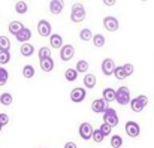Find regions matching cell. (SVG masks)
Listing matches in <instances>:
<instances>
[{"instance_id":"6da1fadb","label":"cell","mask_w":154,"mask_h":148,"mask_svg":"<svg viewBox=\"0 0 154 148\" xmlns=\"http://www.w3.org/2000/svg\"><path fill=\"white\" fill-rule=\"evenodd\" d=\"M70 20L73 23H82L85 20V9L81 3H75L72 6V12H70Z\"/></svg>"},{"instance_id":"7a4b0ae2","label":"cell","mask_w":154,"mask_h":148,"mask_svg":"<svg viewBox=\"0 0 154 148\" xmlns=\"http://www.w3.org/2000/svg\"><path fill=\"white\" fill-rule=\"evenodd\" d=\"M147 105H148V97H147L145 94H141V96H138V97L130 100V108H132V111H133V112H138V114L142 112Z\"/></svg>"},{"instance_id":"3957f363","label":"cell","mask_w":154,"mask_h":148,"mask_svg":"<svg viewBox=\"0 0 154 148\" xmlns=\"http://www.w3.org/2000/svg\"><path fill=\"white\" fill-rule=\"evenodd\" d=\"M103 123L108 124L109 127H115L118 124V115H117L115 109L108 108V109L103 111Z\"/></svg>"},{"instance_id":"277c9868","label":"cell","mask_w":154,"mask_h":148,"mask_svg":"<svg viewBox=\"0 0 154 148\" xmlns=\"http://www.w3.org/2000/svg\"><path fill=\"white\" fill-rule=\"evenodd\" d=\"M115 100L120 103V105H127V103H130V90L127 88V87H120L117 91H115Z\"/></svg>"},{"instance_id":"5b68a950","label":"cell","mask_w":154,"mask_h":148,"mask_svg":"<svg viewBox=\"0 0 154 148\" xmlns=\"http://www.w3.org/2000/svg\"><path fill=\"white\" fill-rule=\"evenodd\" d=\"M38 33L42 36V38H50L51 33V24L47 21V20H41L38 23Z\"/></svg>"},{"instance_id":"8992f818","label":"cell","mask_w":154,"mask_h":148,"mask_svg":"<svg viewBox=\"0 0 154 148\" xmlns=\"http://www.w3.org/2000/svg\"><path fill=\"white\" fill-rule=\"evenodd\" d=\"M126 133L130 136V138H138L139 133H141V127L136 121H127L126 123Z\"/></svg>"},{"instance_id":"52a82bcc","label":"cell","mask_w":154,"mask_h":148,"mask_svg":"<svg viewBox=\"0 0 154 148\" xmlns=\"http://www.w3.org/2000/svg\"><path fill=\"white\" fill-rule=\"evenodd\" d=\"M73 55H75V48H73L72 45H63V47L60 48V58H61L63 61L72 60Z\"/></svg>"},{"instance_id":"ba28073f","label":"cell","mask_w":154,"mask_h":148,"mask_svg":"<svg viewBox=\"0 0 154 148\" xmlns=\"http://www.w3.org/2000/svg\"><path fill=\"white\" fill-rule=\"evenodd\" d=\"M87 96V91L82 88V87H76L70 91V100L75 102V103H81Z\"/></svg>"},{"instance_id":"9c48e42d","label":"cell","mask_w":154,"mask_h":148,"mask_svg":"<svg viewBox=\"0 0 154 148\" xmlns=\"http://www.w3.org/2000/svg\"><path fill=\"white\" fill-rule=\"evenodd\" d=\"M93 126L90 124V123H82L81 126H79V136L84 139V141H88V139H91V133H93Z\"/></svg>"},{"instance_id":"30bf717a","label":"cell","mask_w":154,"mask_h":148,"mask_svg":"<svg viewBox=\"0 0 154 148\" xmlns=\"http://www.w3.org/2000/svg\"><path fill=\"white\" fill-rule=\"evenodd\" d=\"M103 26H105V29L109 30V32H117L118 27H120L118 20L114 18V17H106V18H103Z\"/></svg>"},{"instance_id":"8fae6325","label":"cell","mask_w":154,"mask_h":148,"mask_svg":"<svg viewBox=\"0 0 154 148\" xmlns=\"http://www.w3.org/2000/svg\"><path fill=\"white\" fill-rule=\"evenodd\" d=\"M114 69H115V63H114V60H112V58H105V60L102 61V72H103V75L111 76V75L114 73Z\"/></svg>"},{"instance_id":"7c38bea8","label":"cell","mask_w":154,"mask_h":148,"mask_svg":"<svg viewBox=\"0 0 154 148\" xmlns=\"http://www.w3.org/2000/svg\"><path fill=\"white\" fill-rule=\"evenodd\" d=\"M91 109H93L94 112L103 114V111L108 109V103H106L103 99H96V100H93V103H91Z\"/></svg>"},{"instance_id":"4fadbf2b","label":"cell","mask_w":154,"mask_h":148,"mask_svg":"<svg viewBox=\"0 0 154 148\" xmlns=\"http://www.w3.org/2000/svg\"><path fill=\"white\" fill-rule=\"evenodd\" d=\"M23 29H24V24L20 23V21H11L9 23V33L14 35V36H17Z\"/></svg>"},{"instance_id":"5bb4252c","label":"cell","mask_w":154,"mask_h":148,"mask_svg":"<svg viewBox=\"0 0 154 148\" xmlns=\"http://www.w3.org/2000/svg\"><path fill=\"white\" fill-rule=\"evenodd\" d=\"M15 38H17V41H18V42L26 44V42H29V39L32 38V32H30L27 27H24V29H23V30H21V32H20Z\"/></svg>"},{"instance_id":"9a60e30c","label":"cell","mask_w":154,"mask_h":148,"mask_svg":"<svg viewBox=\"0 0 154 148\" xmlns=\"http://www.w3.org/2000/svg\"><path fill=\"white\" fill-rule=\"evenodd\" d=\"M50 11H51L52 15H58L63 11V2H60V0H51L50 2Z\"/></svg>"},{"instance_id":"2e32d148","label":"cell","mask_w":154,"mask_h":148,"mask_svg":"<svg viewBox=\"0 0 154 148\" xmlns=\"http://www.w3.org/2000/svg\"><path fill=\"white\" fill-rule=\"evenodd\" d=\"M50 45L52 48H61L63 47V38L60 35H51L50 36Z\"/></svg>"},{"instance_id":"e0dca14e","label":"cell","mask_w":154,"mask_h":148,"mask_svg":"<svg viewBox=\"0 0 154 148\" xmlns=\"http://www.w3.org/2000/svg\"><path fill=\"white\" fill-rule=\"evenodd\" d=\"M84 85H85V88H94L96 87V76L93 73H87L84 76Z\"/></svg>"},{"instance_id":"ac0fdd59","label":"cell","mask_w":154,"mask_h":148,"mask_svg":"<svg viewBox=\"0 0 154 148\" xmlns=\"http://www.w3.org/2000/svg\"><path fill=\"white\" fill-rule=\"evenodd\" d=\"M102 96H103L102 99L106 102V103L114 102V100H115V90H114V88H105L103 93H102Z\"/></svg>"},{"instance_id":"d6986e66","label":"cell","mask_w":154,"mask_h":148,"mask_svg":"<svg viewBox=\"0 0 154 148\" xmlns=\"http://www.w3.org/2000/svg\"><path fill=\"white\" fill-rule=\"evenodd\" d=\"M11 49V41L8 36H0V52H9Z\"/></svg>"},{"instance_id":"ffe728a7","label":"cell","mask_w":154,"mask_h":148,"mask_svg":"<svg viewBox=\"0 0 154 148\" xmlns=\"http://www.w3.org/2000/svg\"><path fill=\"white\" fill-rule=\"evenodd\" d=\"M41 69L44 72H51L54 69V60L52 58H45V60H41Z\"/></svg>"},{"instance_id":"44dd1931","label":"cell","mask_w":154,"mask_h":148,"mask_svg":"<svg viewBox=\"0 0 154 148\" xmlns=\"http://www.w3.org/2000/svg\"><path fill=\"white\" fill-rule=\"evenodd\" d=\"M33 52H35V47H33L32 44L26 42V44H23V45H21V54H23L24 57H30Z\"/></svg>"},{"instance_id":"7402d4cb","label":"cell","mask_w":154,"mask_h":148,"mask_svg":"<svg viewBox=\"0 0 154 148\" xmlns=\"http://www.w3.org/2000/svg\"><path fill=\"white\" fill-rule=\"evenodd\" d=\"M88 67H90V66H88V61H87V60H79V61L76 63V69H75V70H76L78 73H85V72L88 70Z\"/></svg>"},{"instance_id":"603a6c76","label":"cell","mask_w":154,"mask_h":148,"mask_svg":"<svg viewBox=\"0 0 154 148\" xmlns=\"http://www.w3.org/2000/svg\"><path fill=\"white\" fill-rule=\"evenodd\" d=\"M23 76L27 78V79L33 78V76H35V67H33L32 64H26L24 69H23Z\"/></svg>"},{"instance_id":"cb8c5ba5","label":"cell","mask_w":154,"mask_h":148,"mask_svg":"<svg viewBox=\"0 0 154 148\" xmlns=\"http://www.w3.org/2000/svg\"><path fill=\"white\" fill-rule=\"evenodd\" d=\"M91 39H93V45H94V47H97V48H102L103 45H105V36L100 35V33L94 35Z\"/></svg>"},{"instance_id":"d4e9b609","label":"cell","mask_w":154,"mask_h":148,"mask_svg":"<svg viewBox=\"0 0 154 148\" xmlns=\"http://www.w3.org/2000/svg\"><path fill=\"white\" fill-rule=\"evenodd\" d=\"M12 102H14L12 94H9V93H2V94H0V103H2V105H5V106H9Z\"/></svg>"},{"instance_id":"484cf974","label":"cell","mask_w":154,"mask_h":148,"mask_svg":"<svg viewBox=\"0 0 154 148\" xmlns=\"http://www.w3.org/2000/svg\"><path fill=\"white\" fill-rule=\"evenodd\" d=\"M121 145H123V138L120 135H112V138H111V147L120 148Z\"/></svg>"},{"instance_id":"4316f807","label":"cell","mask_w":154,"mask_h":148,"mask_svg":"<svg viewBox=\"0 0 154 148\" xmlns=\"http://www.w3.org/2000/svg\"><path fill=\"white\" fill-rule=\"evenodd\" d=\"M45 58H51V49L48 47H42L39 49V61L45 60Z\"/></svg>"},{"instance_id":"83f0119b","label":"cell","mask_w":154,"mask_h":148,"mask_svg":"<svg viewBox=\"0 0 154 148\" xmlns=\"http://www.w3.org/2000/svg\"><path fill=\"white\" fill-rule=\"evenodd\" d=\"M15 11H17L18 14H26V12L29 11V6H27L26 2H17V3H15Z\"/></svg>"},{"instance_id":"f1b7e54d","label":"cell","mask_w":154,"mask_h":148,"mask_svg":"<svg viewBox=\"0 0 154 148\" xmlns=\"http://www.w3.org/2000/svg\"><path fill=\"white\" fill-rule=\"evenodd\" d=\"M64 78L72 82V81H75V79L78 78V72H76L75 69H67V70L64 72Z\"/></svg>"},{"instance_id":"f546056e","label":"cell","mask_w":154,"mask_h":148,"mask_svg":"<svg viewBox=\"0 0 154 148\" xmlns=\"http://www.w3.org/2000/svg\"><path fill=\"white\" fill-rule=\"evenodd\" d=\"M79 38L82 39V41H91V38H93V35H91V30L90 29H82L81 32H79Z\"/></svg>"},{"instance_id":"4dcf8cb0","label":"cell","mask_w":154,"mask_h":148,"mask_svg":"<svg viewBox=\"0 0 154 148\" xmlns=\"http://www.w3.org/2000/svg\"><path fill=\"white\" fill-rule=\"evenodd\" d=\"M112 75H115L117 79H124V78H127L126 73H124V70H123V66H117V67L114 69V73H112Z\"/></svg>"},{"instance_id":"1f68e13d","label":"cell","mask_w":154,"mask_h":148,"mask_svg":"<svg viewBox=\"0 0 154 148\" xmlns=\"http://www.w3.org/2000/svg\"><path fill=\"white\" fill-rule=\"evenodd\" d=\"M8 78H9L8 70H6V69H3V67H0V87H2V85H5V84L8 82Z\"/></svg>"},{"instance_id":"d6a6232c","label":"cell","mask_w":154,"mask_h":148,"mask_svg":"<svg viewBox=\"0 0 154 148\" xmlns=\"http://www.w3.org/2000/svg\"><path fill=\"white\" fill-rule=\"evenodd\" d=\"M99 132L102 133L103 138H105V136H109V135H111V132H112V127H109L108 124H105V123H103L102 126L99 127Z\"/></svg>"},{"instance_id":"836d02e7","label":"cell","mask_w":154,"mask_h":148,"mask_svg":"<svg viewBox=\"0 0 154 148\" xmlns=\"http://www.w3.org/2000/svg\"><path fill=\"white\" fill-rule=\"evenodd\" d=\"M91 139H93L94 142H97V144H99V142H102L105 138H103L102 133H100V132H99V129H97V130H93V133H91Z\"/></svg>"},{"instance_id":"e575fe53","label":"cell","mask_w":154,"mask_h":148,"mask_svg":"<svg viewBox=\"0 0 154 148\" xmlns=\"http://www.w3.org/2000/svg\"><path fill=\"white\" fill-rule=\"evenodd\" d=\"M123 70H124L126 76H130V75H133V72H135V67H133V64L127 63V64H124V66H123Z\"/></svg>"},{"instance_id":"d590c367","label":"cell","mask_w":154,"mask_h":148,"mask_svg":"<svg viewBox=\"0 0 154 148\" xmlns=\"http://www.w3.org/2000/svg\"><path fill=\"white\" fill-rule=\"evenodd\" d=\"M11 60V54L9 52H0V66L2 64H8Z\"/></svg>"},{"instance_id":"8d00e7d4","label":"cell","mask_w":154,"mask_h":148,"mask_svg":"<svg viewBox=\"0 0 154 148\" xmlns=\"http://www.w3.org/2000/svg\"><path fill=\"white\" fill-rule=\"evenodd\" d=\"M9 123V117H8V114H0V126L3 127V126H6Z\"/></svg>"},{"instance_id":"74e56055","label":"cell","mask_w":154,"mask_h":148,"mask_svg":"<svg viewBox=\"0 0 154 148\" xmlns=\"http://www.w3.org/2000/svg\"><path fill=\"white\" fill-rule=\"evenodd\" d=\"M64 148H76V144H75V142H66V144H64Z\"/></svg>"},{"instance_id":"f35d334b","label":"cell","mask_w":154,"mask_h":148,"mask_svg":"<svg viewBox=\"0 0 154 148\" xmlns=\"http://www.w3.org/2000/svg\"><path fill=\"white\" fill-rule=\"evenodd\" d=\"M103 3H105V5H109V6H111V5H115V2H112V0H106V2H103Z\"/></svg>"},{"instance_id":"ab89813d","label":"cell","mask_w":154,"mask_h":148,"mask_svg":"<svg viewBox=\"0 0 154 148\" xmlns=\"http://www.w3.org/2000/svg\"><path fill=\"white\" fill-rule=\"evenodd\" d=\"M0 132H2V126H0Z\"/></svg>"},{"instance_id":"60d3db41","label":"cell","mask_w":154,"mask_h":148,"mask_svg":"<svg viewBox=\"0 0 154 148\" xmlns=\"http://www.w3.org/2000/svg\"><path fill=\"white\" fill-rule=\"evenodd\" d=\"M0 67H2V66H0Z\"/></svg>"}]
</instances>
